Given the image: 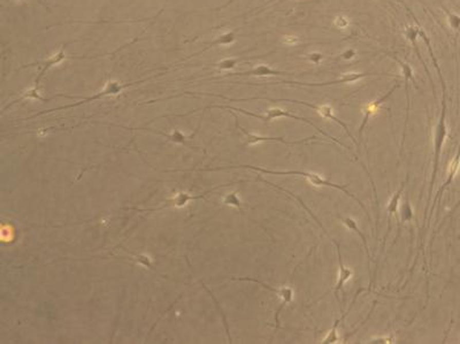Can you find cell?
I'll return each instance as SVG.
<instances>
[{
  "label": "cell",
  "mask_w": 460,
  "mask_h": 344,
  "mask_svg": "<svg viewBox=\"0 0 460 344\" xmlns=\"http://www.w3.org/2000/svg\"><path fill=\"white\" fill-rule=\"evenodd\" d=\"M230 168H248L251 169V171H255V172H260V173H265V174H272V175H297V176H303L311 182L313 186L316 187H328L332 189H337V190H341L345 193L347 197H350L351 200H353L355 202H357V204L359 205L364 212L366 213V215L368 218V220L371 222V216L370 213H368L366 206L364 205L359 198L356 197L353 193H351L350 191L346 189V186H341V184H336L333 183L329 178L323 177L321 175H319L317 173L313 172H306V171H273V169H266L263 167H256V166H251V165H240V166H229V167H216V168H200L198 171H210V172H214V171H222V169H230Z\"/></svg>",
  "instance_id": "obj_1"
},
{
  "label": "cell",
  "mask_w": 460,
  "mask_h": 344,
  "mask_svg": "<svg viewBox=\"0 0 460 344\" xmlns=\"http://www.w3.org/2000/svg\"><path fill=\"white\" fill-rule=\"evenodd\" d=\"M438 79L440 81V86H442V107H440V115H439L438 121L436 123V127H435V132H434V162H433L432 178H430L429 190H428V202H427V206H426V210H425V216H426V214H427L429 202H430V200H432L434 184H435V180H436L437 172H438L440 153H442V149H443V145L445 143V139H447V137H448L447 85H445L443 75L438 76Z\"/></svg>",
  "instance_id": "obj_2"
},
{
  "label": "cell",
  "mask_w": 460,
  "mask_h": 344,
  "mask_svg": "<svg viewBox=\"0 0 460 344\" xmlns=\"http://www.w3.org/2000/svg\"><path fill=\"white\" fill-rule=\"evenodd\" d=\"M208 108H222V110H229V111H237V112H241V113H243V114L248 115V116H252V118H256V119H259V120H261V121H264V122H265L266 124H268V123L270 122V121H273V120H275V119H280V118H290V119H293V120L302 121V122L308 123L309 125H312L313 128H316V130H318L319 133L322 134L324 137H327V138H329V139H332L333 142L337 143L338 145H341V147L345 148V149H347V150H350V149H348V147H346V145H345L344 143H342L341 140H338L337 138L333 137L332 135H329L328 133L324 132V130H322L321 128H319L318 125H317L316 123H313L312 121L309 120V119H305V118H303V116H299V115H296V114H292V113L288 112V111H284V110H282V108H279V107L269 108V110H267V112H266V115H261V114L254 113V112H250V111H246V110L240 108V107H234V106H228V105H212V106H208V107H205L204 111H206V110H208Z\"/></svg>",
  "instance_id": "obj_3"
},
{
  "label": "cell",
  "mask_w": 460,
  "mask_h": 344,
  "mask_svg": "<svg viewBox=\"0 0 460 344\" xmlns=\"http://www.w3.org/2000/svg\"><path fill=\"white\" fill-rule=\"evenodd\" d=\"M267 184H269V186H272V187H274V188H276V189H279V190H281V191H284V192H287L288 195H290L291 197H293L295 200H297L298 202H299V204L302 205L303 207H304V210L306 211L309 215L312 216V219L317 222V224L319 225V227H320V228L322 229V231L324 232V235H326L329 240L332 241V243L333 244H335V246H336V251H337V256H338V265H340V273H338V279H337V283H336V287H335V290H334V294H335V297H336V299L338 300V302H341L340 300V293L342 292L343 290V287H344V284L347 282L348 280H350L351 278H352V275H353V272L352 270L350 269V268H347L346 266L344 265V263H343V258H342V254H341V248H340V243H338V242L336 241V240H334L333 237L328 234V231L324 229V227L322 226V224H321V221L318 219V218L314 215V213L309 210V208L305 205V203L300 200V197H298L297 195H295V193H292V192H290V191H288L287 189H284V188H282V187H279V186H276V184H273L272 182H269V181H267L266 182Z\"/></svg>",
  "instance_id": "obj_4"
},
{
  "label": "cell",
  "mask_w": 460,
  "mask_h": 344,
  "mask_svg": "<svg viewBox=\"0 0 460 344\" xmlns=\"http://www.w3.org/2000/svg\"><path fill=\"white\" fill-rule=\"evenodd\" d=\"M151 79H153V77H148V79L139 80V81H136V82H130V83H121V82H119V81H109L108 83L105 85V88L103 90L99 91V92H97V94L94 95V96L84 97V98L82 99V100H80L79 103H74V104H69V105H65V106H59V107H56V108H52V110H47V111H44V112H41V113H36V114H33L31 116H29L28 120L37 118V116H41L43 114L56 112V111L67 110V108H71V107H77V106H80V105H83V104H86V103H90V101H95V100H98V99H101V98H105V97H108V96H118L124 89L129 88V86L135 85V84H142V83H144V82H148L149 80H151Z\"/></svg>",
  "instance_id": "obj_5"
},
{
  "label": "cell",
  "mask_w": 460,
  "mask_h": 344,
  "mask_svg": "<svg viewBox=\"0 0 460 344\" xmlns=\"http://www.w3.org/2000/svg\"><path fill=\"white\" fill-rule=\"evenodd\" d=\"M66 57H67V56H66V48H65V46H62V47L60 48V50L56 53L54 56L50 57L47 60L41 61V62H37V64H29V65H26V66L21 67L20 69L27 68V67L41 66V67H42V69H41L40 73H38V76L36 77V80H35V85H33V88L30 89V90H28V91L26 92V94L22 95L19 99L14 100L13 103L8 104L7 106H5V107H4L3 110L5 111L6 108H8L9 106H12V105H14L15 103H19V101H21V100L26 99V98H35V99H41V100H43V101H48L47 99L42 98V97H40V95H38V88H40V83H41V81H42L43 79H44V76L46 75V73H47L48 70H50V69L52 68V67H54V66H57V65L61 64V62L66 59Z\"/></svg>",
  "instance_id": "obj_6"
},
{
  "label": "cell",
  "mask_w": 460,
  "mask_h": 344,
  "mask_svg": "<svg viewBox=\"0 0 460 344\" xmlns=\"http://www.w3.org/2000/svg\"><path fill=\"white\" fill-rule=\"evenodd\" d=\"M242 182H246V181H237V182H230L228 184H220V186L213 188V189H211V190H207L204 193H200V195H190V193H188V192H178V193H176V196L169 198V200H167L166 202H164L163 205H161L160 207H157V208H145V210H138V208H135V210H137L139 212H158V211L164 210V208H168V207H183V206H186L188 203L191 202V201L204 200V198L206 197V195H208V193H212L214 190H217V189H220L222 187L231 186V184L242 183Z\"/></svg>",
  "instance_id": "obj_7"
},
{
  "label": "cell",
  "mask_w": 460,
  "mask_h": 344,
  "mask_svg": "<svg viewBox=\"0 0 460 344\" xmlns=\"http://www.w3.org/2000/svg\"><path fill=\"white\" fill-rule=\"evenodd\" d=\"M387 56H389L391 59H394L397 64L400 66V70H401V75L404 77V83H405V92H406V100H408V107H406V118H405V125H404V133H403V140H401V147H400V154L403 153V149H404V142H405V136H406V127H408V122H409V118H410V107H411V103H410V82H412L414 88L419 89V86L416 85V81L414 79V73L412 67H411L409 64H406L405 61H403L401 59H399L398 57L392 55V53L387 52Z\"/></svg>",
  "instance_id": "obj_8"
},
{
  "label": "cell",
  "mask_w": 460,
  "mask_h": 344,
  "mask_svg": "<svg viewBox=\"0 0 460 344\" xmlns=\"http://www.w3.org/2000/svg\"><path fill=\"white\" fill-rule=\"evenodd\" d=\"M231 280L232 281H250V282H254V283H258V284H260L261 287H264L265 289H268V290H270V292H273V293H276L279 295V296L281 297V299H282V304L280 305V307L278 309V311L275 312V331H278V329L281 327L280 326V314H281V312H282V310H283V307L285 306V305L287 304H290L292 302V299H293V290L291 289V288H289V287H282V288H274V287H272V285H269V284H267V283H265V282H263V281H260V280H256V279H253V278H231Z\"/></svg>",
  "instance_id": "obj_9"
},
{
  "label": "cell",
  "mask_w": 460,
  "mask_h": 344,
  "mask_svg": "<svg viewBox=\"0 0 460 344\" xmlns=\"http://www.w3.org/2000/svg\"><path fill=\"white\" fill-rule=\"evenodd\" d=\"M381 75L379 73H347V74L343 75L341 79L334 80V81H327V82H320V83H308V82H298V81H285L281 80L280 82L287 84H297L302 86H311V88H320V86H328L333 84H344V83H353L359 80L365 79L368 76H376Z\"/></svg>",
  "instance_id": "obj_10"
},
{
  "label": "cell",
  "mask_w": 460,
  "mask_h": 344,
  "mask_svg": "<svg viewBox=\"0 0 460 344\" xmlns=\"http://www.w3.org/2000/svg\"><path fill=\"white\" fill-rule=\"evenodd\" d=\"M235 120H236V127L238 128L241 132L243 133L246 136V142L244 144L245 147H248V145H254V144H258V143H263V142H275V143L280 142V143L285 144V145H298V144H306V143L309 142V140L318 139V137L316 136V135H313V136H309V137H306V138H304V139H300V140H293V142H291V140L284 139V137H265V136H260V135L250 133L246 129H244L243 127H241V125L238 124V122H237L236 116H235Z\"/></svg>",
  "instance_id": "obj_11"
},
{
  "label": "cell",
  "mask_w": 460,
  "mask_h": 344,
  "mask_svg": "<svg viewBox=\"0 0 460 344\" xmlns=\"http://www.w3.org/2000/svg\"><path fill=\"white\" fill-rule=\"evenodd\" d=\"M398 88H399V84H395L388 92H387L385 95H383L382 97H380L379 99H376L375 101H372V103L367 104L364 106V107H362V111H364V119H362V122L360 124L359 130H358V135H359V136H358V140H359V143L362 139V134H364V130L368 123V120H370L371 116L374 114L377 110H379V107L382 104L385 103L387 99L390 98L392 94L396 91V89H398Z\"/></svg>",
  "instance_id": "obj_12"
},
{
  "label": "cell",
  "mask_w": 460,
  "mask_h": 344,
  "mask_svg": "<svg viewBox=\"0 0 460 344\" xmlns=\"http://www.w3.org/2000/svg\"><path fill=\"white\" fill-rule=\"evenodd\" d=\"M459 168H460V145H459V148H458V152H457V154H456V156H454V158L452 159V161L450 162V165H449V169H448V178H447V181H445V182L443 183V186L439 188V190H438V192H437V195H436V197H435L434 204H433L432 208H430V215H429V218H428V222H429V220H430V218H432V215H433V212H434L435 205L437 204V202L440 201V198H442V195H443V192L445 191V189H447V188L450 186V184H451V183L453 182L454 177H456V175H457L458 172H459Z\"/></svg>",
  "instance_id": "obj_13"
},
{
  "label": "cell",
  "mask_w": 460,
  "mask_h": 344,
  "mask_svg": "<svg viewBox=\"0 0 460 344\" xmlns=\"http://www.w3.org/2000/svg\"><path fill=\"white\" fill-rule=\"evenodd\" d=\"M281 75H291L288 71L275 69L273 67L268 65H256L253 68L245 71H238V73H231V74L225 75L224 77H230V76H281Z\"/></svg>",
  "instance_id": "obj_14"
},
{
  "label": "cell",
  "mask_w": 460,
  "mask_h": 344,
  "mask_svg": "<svg viewBox=\"0 0 460 344\" xmlns=\"http://www.w3.org/2000/svg\"><path fill=\"white\" fill-rule=\"evenodd\" d=\"M419 31H420V27H418V26H408V27L405 28L404 33H405L406 40H409V42L411 43V45H412V47H413L414 52L416 53V57L419 58V60H420V62H421V65L424 66V68H425L426 73H427L428 79H429V81H430V85H432L433 92H434V96H435L434 82H433V79H432V75H430V71H429V69H428V67H427V65H426V62H425V60H424V58H422V56H421V53H420V51H419V46H418Z\"/></svg>",
  "instance_id": "obj_15"
},
{
  "label": "cell",
  "mask_w": 460,
  "mask_h": 344,
  "mask_svg": "<svg viewBox=\"0 0 460 344\" xmlns=\"http://www.w3.org/2000/svg\"><path fill=\"white\" fill-rule=\"evenodd\" d=\"M406 176H408V177H406L405 180H404L403 182H401V184H400V187H399L398 190H397L395 195H392V197L390 198L389 205H388V207H387V211H388V232H387V235H385V237H384V240H387V236H388L389 231L391 230V224H390L391 216H392V215H395V216H396V219H397V221L399 222V212H398L399 201H400L401 195H403V191H404V189H405L406 183L409 182V174H408V175H406ZM398 222H397V225H398Z\"/></svg>",
  "instance_id": "obj_16"
},
{
  "label": "cell",
  "mask_w": 460,
  "mask_h": 344,
  "mask_svg": "<svg viewBox=\"0 0 460 344\" xmlns=\"http://www.w3.org/2000/svg\"><path fill=\"white\" fill-rule=\"evenodd\" d=\"M130 130H146V132L153 133V134H157V135H160V136L166 137L168 140H171V142L175 143V144H182V145H186V147L190 148V149H196L195 147H191V145L187 142V139L192 138L193 136H195V134L191 135L190 137H186V136H184V135L180 132V130H173V133H172V134H166V133L159 132V130H153V129H149V128H144V127H140V128H130Z\"/></svg>",
  "instance_id": "obj_17"
},
{
  "label": "cell",
  "mask_w": 460,
  "mask_h": 344,
  "mask_svg": "<svg viewBox=\"0 0 460 344\" xmlns=\"http://www.w3.org/2000/svg\"><path fill=\"white\" fill-rule=\"evenodd\" d=\"M236 41V33L234 32V31H228V32H225V33H222L221 36H219V37H216L214 41L213 42H211V43H208V44H206L205 45V47L203 48L201 51H199V52H197V53H193L192 56H190L189 57V59H190V58H193V57H197V56H199V55H201V53H204V52H206V51H208V50H211V48H213V47H216V46H227V45H230V44H232V43H234Z\"/></svg>",
  "instance_id": "obj_18"
},
{
  "label": "cell",
  "mask_w": 460,
  "mask_h": 344,
  "mask_svg": "<svg viewBox=\"0 0 460 344\" xmlns=\"http://www.w3.org/2000/svg\"><path fill=\"white\" fill-rule=\"evenodd\" d=\"M361 292H364V289H359V290H358L357 294L355 295V297H353V300H352V303H351V305H350V307H348V309L346 310V312H345L344 314H343V316H342L341 318H338V319H337V320L335 321V323H334L333 328L330 329V331H329L328 335L323 338V341H322L321 343H323V344H333V343H336V342L338 341L337 328H338V326H340V324H341V322H342L343 320H344V319L347 317V314L350 313L351 309H352V306H353V304H355L357 297L359 296V294H360Z\"/></svg>",
  "instance_id": "obj_19"
},
{
  "label": "cell",
  "mask_w": 460,
  "mask_h": 344,
  "mask_svg": "<svg viewBox=\"0 0 460 344\" xmlns=\"http://www.w3.org/2000/svg\"><path fill=\"white\" fill-rule=\"evenodd\" d=\"M340 219L342 220V222L343 224H344L348 229H351L352 231H355L356 234L360 237L361 239V242H362V245H364V248H365V252H366V255H367V260H368V267H371V260H372V258H371V254H370V249H368V245H367V240H366V237H365V235L362 234V231L358 228V225H357V222L352 219V218H348V216H340Z\"/></svg>",
  "instance_id": "obj_20"
},
{
  "label": "cell",
  "mask_w": 460,
  "mask_h": 344,
  "mask_svg": "<svg viewBox=\"0 0 460 344\" xmlns=\"http://www.w3.org/2000/svg\"><path fill=\"white\" fill-rule=\"evenodd\" d=\"M256 58H263V57H248V58H226V59L221 60L219 62H216L213 66L216 67L221 70H230L234 69L235 67L241 64L243 61H248V60H252V59H256Z\"/></svg>",
  "instance_id": "obj_21"
},
{
  "label": "cell",
  "mask_w": 460,
  "mask_h": 344,
  "mask_svg": "<svg viewBox=\"0 0 460 344\" xmlns=\"http://www.w3.org/2000/svg\"><path fill=\"white\" fill-rule=\"evenodd\" d=\"M413 219V208L409 198H406L405 202L400 206L399 211V224L403 225L405 222H410Z\"/></svg>",
  "instance_id": "obj_22"
},
{
  "label": "cell",
  "mask_w": 460,
  "mask_h": 344,
  "mask_svg": "<svg viewBox=\"0 0 460 344\" xmlns=\"http://www.w3.org/2000/svg\"><path fill=\"white\" fill-rule=\"evenodd\" d=\"M443 11L445 13V15H447V20H448L450 28H451L453 31H457L460 33V15L459 14L451 12L450 9H448L444 6H443Z\"/></svg>",
  "instance_id": "obj_23"
},
{
  "label": "cell",
  "mask_w": 460,
  "mask_h": 344,
  "mask_svg": "<svg viewBox=\"0 0 460 344\" xmlns=\"http://www.w3.org/2000/svg\"><path fill=\"white\" fill-rule=\"evenodd\" d=\"M237 193H238V191H234V192H231V193H228V195L225 196L224 200H222V203H224L225 205L235 206L236 208H238V211L241 212V214L244 215L245 212L243 210V207H242V202L240 201L238 195H237Z\"/></svg>",
  "instance_id": "obj_24"
},
{
  "label": "cell",
  "mask_w": 460,
  "mask_h": 344,
  "mask_svg": "<svg viewBox=\"0 0 460 344\" xmlns=\"http://www.w3.org/2000/svg\"><path fill=\"white\" fill-rule=\"evenodd\" d=\"M124 251H125V252H128L130 256H133L134 258H136L137 263H139L142 266H145V267H148V268H150V269H153V270H154L153 265H152V261H151V258H150V257L145 256V255H135V254L129 252V251H128V250H125V249H124Z\"/></svg>",
  "instance_id": "obj_25"
},
{
  "label": "cell",
  "mask_w": 460,
  "mask_h": 344,
  "mask_svg": "<svg viewBox=\"0 0 460 344\" xmlns=\"http://www.w3.org/2000/svg\"><path fill=\"white\" fill-rule=\"evenodd\" d=\"M305 59L313 65H319L323 60V55L320 52H311L305 56Z\"/></svg>",
  "instance_id": "obj_26"
},
{
  "label": "cell",
  "mask_w": 460,
  "mask_h": 344,
  "mask_svg": "<svg viewBox=\"0 0 460 344\" xmlns=\"http://www.w3.org/2000/svg\"><path fill=\"white\" fill-rule=\"evenodd\" d=\"M334 26L337 29H346L350 26V21H348V19L344 15H337L334 19Z\"/></svg>",
  "instance_id": "obj_27"
},
{
  "label": "cell",
  "mask_w": 460,
  "mask_h": 344,
  "mask_svg": "<svg viewBox=\"0 0 460 344\" xmlns=\"http://www.w3.org/2000/svg\"><path fill=\"white\" fill-rule=\"evenodd\" d=\"M356 57H357V51L353 47L346 48V50L343 51L341 55L338 56V58H340V59L345 60V61H350L352 59H355Z\"/></svg>",
  "instance_id": "obj_28"
},
{
  "label": "cell",
  "mask_w": 460,
  "mask_h": 344,
  "mask_svg": "<svg viewBox=\"0 0 460 344\" xmlns=\"http://www.w3.org/2000/svg\"><path fill=\"white\" fill-rule=\"evenodd\" d=\"M394 341H395V336L394 335H391V336H387V337H379V338H374V340H372L370 343H372V344H387V343H394Z\"/></svg>",
  "instance_id": "obj_29"
},
{
  "label": "cell",
  "mask_w": 460,
  "mask_h": 344,
  "mask_svg": "<svg viewBox=\"0 0 460 344\" xmlns=\"http://www.w3.org/2000/svg\"><path fill=\"white\" fill-rule=\"evenodd\" d=\"M283 42H284V44L295 45V44H297L298 38H297V37H292V36H285V37L283 38Z\"/></svg>",
  "instance_id": "obj_30"
},
{
  "label": "cell",
  "mask_w": 460,
  "mask_h": 344,
  "mask_svg": "<svg viewBox=\"0 0 460 344\" xmlns=\"http://www.w3.org/2000/svg\"><path fill=\"white\" fill-rule=\"evenodd\" d=\"M234 2H236V0H229V2H227L226 4H224V5H222V6H220V7H219V8H217V9H222V8L227 7V6H229V5H230V4H232V3H234Z\"/></svg>",
  "instance_id": "obj_31"
},
{
  "label": "cell",
  "mask_w": 460,
  "mask_h": 344,
  "mask_svg": "<svg viewBox=\"0 0 460 344\" xmlns=\"http://www.w3.org/2000/svg\"><path fill=\"white\" fill-rule=\"evenodd\" d=\"M20 2H24V0H20ZM37 2H38V3H41V4H43L42 0H37Z\"/></svg>",
  "instance_id": "obj_32"
}]
</instances>
